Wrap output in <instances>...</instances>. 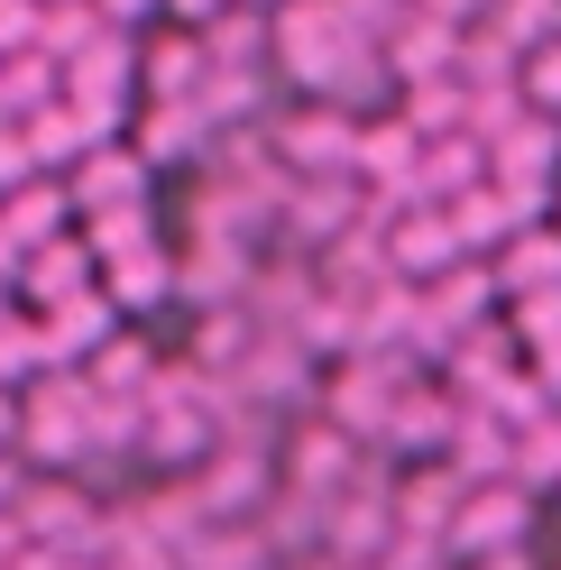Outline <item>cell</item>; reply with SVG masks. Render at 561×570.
I'll return each instance as SVG.
<instances>
[{"instance_id": "obj_8", "label": "cell", "mask_w": 561, "mask_h": 570, "mask_svg": "<svg viewBox=\"0 0 561 570\" xmlns=\"http://www.w3.org/2000/svg\"><path fill=\"white\" fill-rule=\"evenodd\" d=\"M433 212L451 222L461 258H498V248H506L515 230H534V212H524L506 185H470V194H451V203H433Z\"/></svg>"}, {"instance_id": "obj_24", "label": "cell", "mask_w": 561, "mask_h": 570, "mask_svg": "<svg viewBox=\"0 0 561 570\" xmlns=\"http://www.w3.org/2000/svg\"><path fill=\"white\" fill-rule=\"evenodd\" d=\"M230 0H166V28H213Z\"/></svg>"}, {"instance_id": "obj_22", "label": "cell", "mask_w": 561, "mask_h": 570, "mask_svg": "<svg viewBox=\"0 0 561 570\" xmlns=\"http://www.w3.org/2000/svg\"><path fill=\"white\" fill-rule=\"evenodd\" d=\"M38 175H47V166L28 157V129H19V120H0V194H19V185H38Z\"/></svg>"}, {"instance_id": "obj_1", "label": "cell", "mask_w": 561, "mask_h": 570, "mask_svg": "<svg viewBox=\"0 0 561 570\" xmlns=\"http://www.w3.org/2000/svg\"><path fill=\"white\" fill-rule=\"evenodd\" d=\"M19 460H56V470L92 460V386H83V368H47V377L19 386Z\"/></svg>"}, {"instance_id": "obj_13", "label": "cell", "mask_w": 561, "mask_h": 570, "mask_svg": "<svg viewBox=\"0 0 561 570\" xmlns=\"http://www.w3.org/2000/svg\"><path fill=\"white\" fill-rule=\"evenodd\" d=\"M148 166H175V157H203L213 148V111L203 101H138V138H129Z\"/></svg>"}, {"instance_id": "obj_14", "label": "cell", "mask_w": 561, "mask_h": 570, "mask_svg": "<svg viewBox=\"0 0 561 570\" xmlns=\"http://www.w3.org/2000/svg\"><path fill=\"white\" fill-rule=\"evenodd\" d=\"M101 295L120 304V323H129V313H148V304H166V295H175V248L148 239V248H120V258H101Z\"/></svg>"}, {"instance_id": "obj_29", "label": "cell", "mask_w": 561, "mask_h": 570, "mask_svg": "<svg viewBox=\"0 0 561 570\" xmlns=\"http://www.w3.org/2000/svg\"><path fill=\"white\" fill-rule=\"evenodd\" d=\"M552 230H561V203H552Z\"/></svg>"}, {"instance_id": "obj_6", "label": "cell", "mask_w": 561, "mask_h": 570, "mask_svg": "<svg viewBox=\"0 0 561 570\" xmlns=\"http://www.w3.org/2000/svg\"><path fill=\"white\" fill-rule=\"evenodd\" d=\"M92 285H101V267H92L83 230H65V239H47V248H28V258L10 267V295H19V313H56V304L92 295Z\"/></svg>"}, {"instance_id": "obj_17", "label": "cell", "mask_w": 561, "mask_h": 570, "mask_svg": "<svg viewBox=\"0 0 561 570\" xmlns=\"http://www.w3.org/2000/svg\"><path fill=\"white\" fill-rule=\"evenodd\" d=\"M396 120L414 129V148H433V138H470V92H461V75L405 83V92H396Z\"/></svg>"}, {"instance_id": "obj_26", "label": "cell", "mask_w": 561, "mask_h": 570, "mask_svg": "<svg viewBox=\"0 0 561 570\" xmlns=\"http://www.w3.org/2000/svg\"><path fill=\"white\" fill-rule=\"evenodd\" d=\"M461 570H534V552H488V561H461Z\"/></svg>"}, {"instance_id": "obj_25", "label": "cell", "mask_w": 561, "mask_h": 570, "mask_svg": "<svg viewBox=\"0 0 561 570\" xmlns=\"http://www.w3.org/2000/svg\"><path fill=\"white\" fill-rule=\"evenodd\" d=\"M19 451V386H0V460Z\"/></svg>"}, {"instance_id": "obj_10", "label": "cell", "mask_w": 561, "mask_h": 570, "mask_svg": "<svg viewBox=\"0 0 561 570\" xmlns=\"http://www.w3.org/2000/svg\"><path fill=\"white\" fill-rule=\"evenodd\" d=\"M75 230V203H65V185H19V194H0V276H10L28 248H47V239H65Z\"/></svg>"}, {"instance_id": "obj_4", "label": "cell", "mask_w": 561, "mask_h": 570, "mask_svg": "<svg viewBox=\"0 0 561 570\" xmlns=\"http://www.w3.org/2000/svg\"><path fill=\"white\" fill-rule=\"evenodd\" d=\"M524 524H534V497L515 479H479L461 497V515L442 533V561H488V552H524Z\"/></svg>"}, {"instance_id": "obj_23", "label": "cell", "mask_w": 561, "mask_h": 570, "mask_svg": "<svg viewBox=\"0 0 561 570\" xmlns=\"http://www.w3.org/2000/svg\"><path fill=\"white\" fill-rule=\"evenodd\" d=\"M101 28H120V38H148V28L166 19V0H92Z\"/></svg>"}, {"instance_id": "obj_7", "label": "cell", "mask_w": 561, "mask_h": 570, "mask_svg": "<svg viewBox=\"0 0 561 570\" xmlns=\"http://www.w3.org/2000/svg\"><path fill=\"white\" fill-rule=\"evenodd\" d=\"M203 83H213L203 28H157V38H138V101H203Z\"/></svg>"}, {"instance_id": "obj_5", "label": "cell", "mask_w": 561, "mask_h": 570, "mask_svg": "<svg viewBox=\"0 0 561 570\" xmlns=\"http://www.w3.org/2000/svg\"><path fill=\"white\" fill-rule=\"evenodd\" d=\"M377 239H387V276L396 285H433L461 267V239H451V222L433 203H405V212H377Z\"/></svg>"}, {"instance_id": "obj_15", "label": "cell", "mask_w": 561, "mask_h": 570, "mask_svg": "<svg viewBox=\"0 0 561 570\" xmlns=\"http://www.w3.org/2000/svg\"><path fill=\"white\" fill-rule=\"evenodd\" d=\"M286 479H295V497H313V507H332V497H341V479H350V433H332V423L313 414L304 433L286 442Z\"/></svg>"}, {"instance_id": "obj_18", "label": "cell", "mask_w": 561, "mask_h": 570, "mask_svg": "<svg viewBox=\"0 0 561 570\" xmlns=\"http://www.w3.org/2000/svg\"><path fill=\"white\" fill-rule=\"evenodd\" d=\"M470 185H488V148L479 138H433V148L414 157V203H451Z\"/></svg>"}, {"instance_id": "obj_3", "label": "cell", "mask_w": 561, "mask_h": 570, "mask_svg": "<svg viewBox=\"0 0 561 570\" xmlns=\"http://www.w3.org/2000/svg\"><path fill=\"white\" fill-rule=\"evenodd\" d=\"M65 203H75V230L111 222V212H138V203H157V166L138 157L129 138H111V148H92L83 166H65Z\"/></svg>"}, {"instance_id": "obj_16", "label": "cell", "mask_w": 561, "mask_h": 570, "mask_svg": "<svg viewBox=\"0 0 561 570\" xmlns=\"http://www.w3.org/2000/svg\"><path fill=\"white\" fill-rule=\"evenodd\" d=\"M83 386H92V396H120V405H138V396L157 386V350L120 323V332H111V341H101L92 360H83Z\"/></svg>"}, {"instance_id": "obj_11", "label": "cell", "mask_w": 561, "mask_h": 570, "mask_svg": "<svg viewBox=\"0 0 561 570\" xmlns=\"http://www.w3.org/2000/svg\"><path fill=\"white\" fill-rule=\"evenodd\" d=\"M488 276H498V304H524V295H561V230L534 222L515 230L498 258H488Z\"/></svg>"}, {"instance_id": "obj_19", "label": "cell", "mask_w": 561, "mask_h": 570, "mask_svg": "<svg viewBox=\"0 0 561 570\" xmlns=\"http://www.w3.org/2000/svg\"><path fill=\"white\" fill-rule=\"evenodd\" d=\"M506 479H515L524 497H561V414H543V423H524V433H515Z\"/></svg>"}, {"instance_id": "obj_20", "label": "cell", "mask_w": 561, "mask_h": 570, "mask_svg": "<svg viewBox=\"0 0 561 570\" xmlns=\"http://www.w3.org/2000/svg\"><path fill=\"white\" fill-rule=\"evenodd\" d=\"M479 19L498 28L515 56H534V47H552V38H561V0H488Z\"/></svg>"}, {"instance_id": "obj_2", "label": "cell", "mask_w": 561, "mask_h": 570, "mask_svg": "<svg viewBox=\"0 0 561 570\" xmlns=\"http://www.w3.org/2000/svg\"><path fill=\"white\" fill-rule=\"evenodd\" d=\"M405 377H414L405 350H350V368L323 377V423L350 442H387V414L405 396Z\"/></svg>"}, {"instance_id": "obj_12", "label": "cell", "mask_w": 561, "mask_h": 570, "mask_svg": "<svg viewBox=\"0 0 561 570\" xmlns=\"http://www.w3.org/2000/svg\"><path fill=\"white\" fill-rule=\"evenodd\" d=\"M38 332H47V368H83L92 350H101V341L120 332V304H111V295L92 285V295H75V304L38 313Z\"/></svg>"}, {"instance_id": "obj_9", "label": "cell", "mask_w": 561, "mask_h": 570, "mask_svg": "<svg viewBox=\"0 0 561 570\" xmlns=\"http://www.w3.org/2000/svg\"><path fill=\"white\" fill-rule=\"evenodd\" d=\"M451 423H461V396H451L442 377H405V396H396V414H387V442L377 451H424V460H442L451 451Z\"/></svg>"}, {"instance_id": "obj_28", "label": "cell", "mask_w": 561, "mask_h": 570, "mask_svg": "<svg viewBox=\"0 0 561 570\" xmlns=\"http://www.w3.org/2000/svg\"><path fill=\"white\" fill-rule=\"evenodd\" d=\"M239 10H276V0H239Z\"/></svg>"}, {"instance_id": "obj_27", "label": "cell", "mask_w": 561, "mask_h": 570, "mask_svg": "<svg viewBox=\"0 0 561 570\" xmlns=\"http://www.w3.org/2000/svg\"><path fill=\"white\" fill-rule=\"evenodd\" d=\"M0 313H19V295H10V276H0Z\"/></svg>"}, {"instance_id": "obj_21", "label": "cell", "mask_w": 561, "mask_h": 570, "mask_svg": "<svg viewBox=\"0 0 561 570\" xmlns=\"http://www.w3.org/2000/svg\"><path fill=\"white\" fill-rule=\"evenodd\" d=\"M515 92H524L534 120H561V38L534 47V56H515Z\"/></svg>"}]
</instances>
